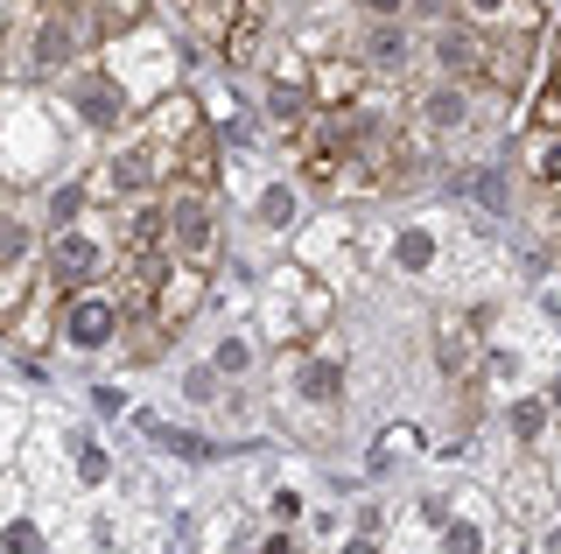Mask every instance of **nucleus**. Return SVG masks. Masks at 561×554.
<instances>
[{"instance_id": "a211bd4d", "label": "nucleus", "mask_w": 561, "mask_h": 554, "mask_svg": "<svg viewBox=\"0 0 561 554\" xmlns=\"http://www.w3.org/2000/svg\"><path fill=\"white\" fill-rule=\"evenodd\" d=\"M78 8H92V22L105 28V36H119V28H140L148 0H78Z\"/></svg>"}, {"instance_id": "2eb2a0df", "label": "nucleus", "mask_w": 561, "mask_h": 554, "mask_svg": "<svg viewBox=\"0 0 561 554\" xmlns=\"http://www.w3.org/2000/svg\"><path fill=\"white\" fill-rule=\"evenodd\" d=\"M408 57H414V43H408V28H400V22H373V28H365V43H358L365 71H400Z\"/></svg>"}, {"instance_id": "f8f14e48", "label": "nucleus", "mask_w": 561, "mask_h": 554, "mask_svg": "<svg viewBox=\"0 0 561 554\" xmlns=\"http://www.w3.org/2000/svg\"><path fill=\"white\" fill-rule=\"evenodd\" d=\"M267 22H274V0H239V8H232V28H225V57H232V64H253L260 43H267Z\"/></svg>"}, {"instance_id": "f257e3e1", "label": "nucleus", "mask_w": 561, "mask_h": 554, "mask_svg": "<svg viewBox=\"0 0 561 554\" xmlns=\"http://www.w3.org/2000/svg\"><path fill=\"white\" fill-rule=\"evenodd\" d=\"M197 99H162L148 119L134 127V141H119L99 162L92 197H154V189L175 183V154H183V134L197 127Z\"/></svg>"}, {"instance_id": "aec40b11", "label": "nucleus", "mask_w": 561, "mask_h": 554, "mask_svg": "<svg viewBox=\"0 0 561 554\" xmlns=\"http://www.w3.org/2000/svg\"><path fill=\"white\" fill-rule=\"evenodd\" d=\"M408 8H414V0H365V14H373V22H400Z\"/></svg>"}, {"instance_id": "f03ea898", "label": "nucleus", "mask_w": 561, "mask_h": 554, "mask_svg": "<svg viewBox=\"0 0 561 554\" xmlns=\"http://www.w3.org/2000/svg\"><path fill=\"white\" fill-rule=\"evenodd\" d=\"M295 169L316 197H344L358 183V119L351 113H316L295 134Z\"/></svg>"}, {"instance_id": "0eeeda50", "label": "nucleus", "mask_w": 561, "mask_h": 554, "mask_svg": "<svg viewBox=\"0 0 561 554\" xmlns=\"http://www.w3.org/2000/svg\"><path fill=\"white\" fill-rule=\"evenodd\" d=\"M64 316V344H78V351H92V344H105L119 331V316H127V302L113 296V288H78L70 302H57Z\"/></svg>"}, {"instance_id": "6e6552de", "label": "nucleus", "mask_w": 561, "mask_h": 554, "mask_svg": "<svg viewBox=\"0 0 561 554\" xmlns=\"http://www.w3.org/2000/svg\"><path fill=\"white\" fill-rule=\"evenodd\" d=\"M428 49H435V71L449 84H478V71H484V28L478 22H443Z\"/></svg>"}, {"instance_id": "4468645a", "label": "nucleus", "mask_w": 561, "mask_h": 554, "mask_svg": "<svg viewBox=\"0 0 561 554\" xmlns=\"http://www.w3.org/2000/svg\"><path fill=\"white\" fill-rule=\"evenodd\" d=\"M526 183L540 189V204H561V134H526Z\"/></svg>"}, {"instance_id": "9d476101", "label": "nucleus", "mask_w": 561, "mask_h": 554, "mask_svg": "<svg viewBox=\"0 0 561 554\" xmlns=\"http://www.w3.org/2000/svg\"><path fill=\"white\" fill-rule=\"evenodd\" d=\"M456 14L491 28V36H540V28H548V8H540V0H456Z\"/></svg>"}, {"instance_id": "dca6fc26", "label": "nucleus", "mask_w": 561, "mask_h": 554, "mask_svg": "<svg viewBox=\"0 0 561 554\" xmlns=\"http://www.w3.org/2000/svg\"><path fill=\"white\" fill-rule=\"evenodd\" d=\"M470 358H478V323L449 309V316H443V366L449 372H470Z\"/></svg>"}, {"instance_id": "7ed1b4c3", "label": "nucleus", "mask_w": 561, "mask_h": 554, "mask_svg": "<svg viewBox=\"0 0 561 554\" xmlns=\"http://www.w3.org/2000/svg\"><path fill=\"white\" fill-rule=\"evenodd\" d=\"M274 372H280L274 379V386H280V407L302 414V422H316V436H323V422L344 401V372L330 366V358H316V351H280Z\"/></svg>"}, {"instance_id": "1a4fd4ad", "label": "nucleus", "mask_w": 561, "mask_h": 554, "mask_svg": "<svg viewBox=\"0 0 561 554\" xmlns=\"http://www.w3.org/2000/svg\"><path fill=\"white\" fill-rule=\"evenodd\" d=\"M358 92H365V64H358V57H323V64H309V99H316V113H358Z\"/></svg>"}, {"instance_id": "412c9836", "label": "nucleus", "mask_w": 561, "mask_h": 554, "mask_svg": "<svg viewBox=\"0 0 561 554\" xmlns=\"http://www.w3.org/2000/svg\"><path fill=\"white\" fill-rule=\"evenodd\" d=\"M449 554H478V533H470V527H456V533H449Z\"/></svg>"}, {"instance_id": "20e7f679", "label": "nucleus", "mask_w": 561, "mask_h": 554, "mask_svg": "<svg viewBox=\"0 0 561 554\" xmlns=\"http://www.w3.org/2000/svg\"><path fill=\"white\" fill-rule=\"evenodd\" d=\"M169 204V259H183V267H218V211H210V189H190V183H169L162 189Z\"/></svg>"}, {"instance_id": "f3484780", "label": "nucleus", "mask_w": 561, "mask_h": 554, "mask_svg": "<svg viewBox=\"0 0 561 554\" xmlns=\"http://www.w3.org/2000/svg\"><path fill=\"white\" fill-rule=\"evenodd\" d=\"M232 8L239 0H183V14H190V28L210 43H225V28H232Z\"/></svg>"}, {"instance_id": "9b49d317", "label": "nucleus", "mask_w": 561, "mask_h": 554, "mask_svg": "<svg viewBox=\"0 0 561 554\" xmlns=\"http://www.w3.org/2000/svg\"><path fill=\"white\" fill-rule=\"evenodd\" d=\"M28 274H35V239L22 232V224H0V316H14Z\"/></svg>"}, {"instance_id": "ddd939ff", "label": "nucleus", "mask_w": 561, "mask_h": 554, "mask_svg": "<svg viewBox=\"0 0 561 554\" xmlns=\"http://www.w3.org/2000/svg\"><path fill=\"white\" fill-rule=\"evenodd\" d=\"M175 183H190V189H218V134H210L204 119L183 134V154H175Z\"/></svg>"}, {"instance_id": "423d86ee", "label": "nucleus", "mask_w": 561, "mask_h": 554, "mask_svg": "<svg viewBox=\"0 0 561 554\" xmlns=\"http://www.w3.org/2000/svg\"><path fill=\"white\" fill-rule=\"evenodd\" d=\"M204 288H210V274H204V267H183V259H169L162 281L148 288V302H140V309H148V316L175 337V331H183V323L204 309Z\"/></svg>"}, {"instance_id": "6ab92c4d", "label": "nucleus", "mask_w": 561, "mask_h": 554, "mask_svg": "<svg viewBox=\"0 0 561 554\" xmlns=\"http://www.w3.org/2000/svg\"><path fill=\"white\" fill-rule=\"evenodd\" d=\"M534 127H540V134H561V92H554V84L534 99Z\"/></svg>"}, {"instance_id": "39448f33", "label": "nucleus", "mask_w": 561, "mask_h": 554, "mask_svg": "<svg viewBox=\"0 0 561 554\" xmlns=\"http://www.w3.org/2000/svg\"><path fill=\"white\" fill-rule=\"evenodd\" d=\"M105 267H119V259L99 246L92 224H64V232L49 239V253H43V274H49V296L57 302H70L78 288H99Z\"/></svg>"}]
</instances>
